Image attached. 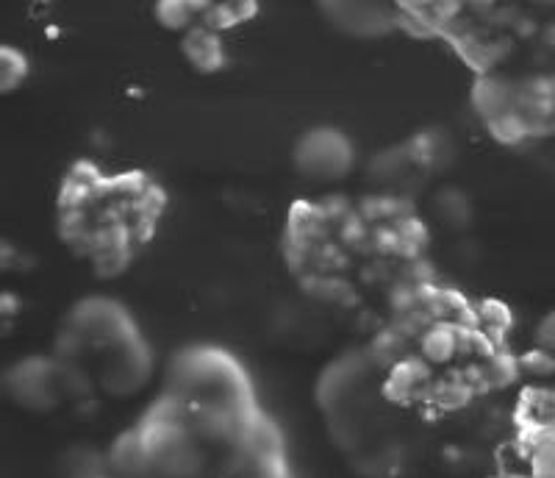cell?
Returning <instances> with one entry per match:
<instances>
[{
    "instance_id": "cell-1",
    "label": "cell",
    "mask_w": 555,
    "mask_h": 478,
    "mask_svg": "<svg viewBox=\"0 0 555 478\" xmlns=\"http://www.w3.org/2000/svg\"><path fill=\"white\" fill-rule=\"evenodd\" d=\"M297 162L311 176L331 178L345 173L350 164V145L331 128H317L297 148Z\"/></svg>"
},
{
    "instance_id": "cell-2",
    "label": "cell",
    "mask_w": 555,
    "mask_h": 478,
    "mask_svg": "<svg viewBox=\"0 0 555 478\" xmlns=\"http://www.w3.org/2000/svg\"><path fill=\"white\" fill-rule=\"evenodd\" d=\"M519 370L528 373L533 378H553L555 376V353L547 351L544 345L528 348L525 353H519Z\"/></svg>"
},
{
    "instance_id": "cell-3",
    "label": "cell",
    "mask_w": 555,
    "mask_h": 478,
    "mask_svg": "<svg viewBox=\"0 0 555 478\" xmlns=\"http://www.w3.org/2000/svg\"><path fill=\"white\" fill-rule=\"evenodd\" d=\"M23 76H25L23 56H17L12 48H3V56H0V87L9 92L14 84H20V81H23Z\"/></svg>"
},
{
    "instance_id": "cell-4",
    "label": "cell",
    "mask_w": 555,
    "mask_h": 478,
    "mask_svg": "<svg viewBox=\"0 0 555 478\" xmlns=\"http://www.w3.org/2000/svg\"><path fill=\"white\" fill-rule=\"evenodd\" d=\"M544 45H547L550 51H555V20L544 28Z\"/></svg>"
},
{
    "instance_id": "cell-5",
    "label": "cell",
    "mask_w": 555,
    "mask_h": 478,
    "mask_svg": "<svg viewBox=\"0 0 555 478\" xmlns=\"http://www.w3.org/2000/svg\"><path fill=\"white\" fill-rule=\"evenodd\" d=\"M492 478H503V476H492Z\"/></svg>"
}]
</instances>
